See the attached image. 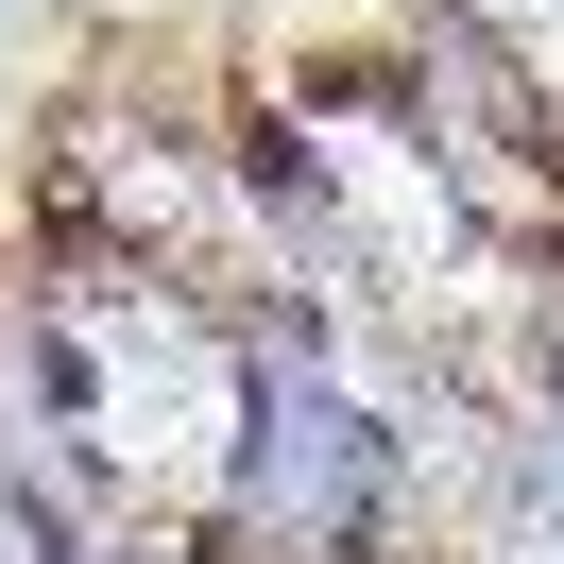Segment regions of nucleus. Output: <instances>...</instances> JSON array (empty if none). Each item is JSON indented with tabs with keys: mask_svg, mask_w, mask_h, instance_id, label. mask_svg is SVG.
Returning a JSON list of instances; mask_svg holds the SVG:
<instances>
[{
	"mask_svg": "<svg viewBox=\"0 0 564 564\" xmlns=\"http://www.w3.org/2000/svg\"><path fill=\"white\" fill-rule=\"evenodd\" d=\"M0 18H18V0H0Z\"/></svg>",
	"mask_w": 564,
	"mask_h": 564,
	"instance_id": "1",
	"label": "nucleus"
}]
</instances>
